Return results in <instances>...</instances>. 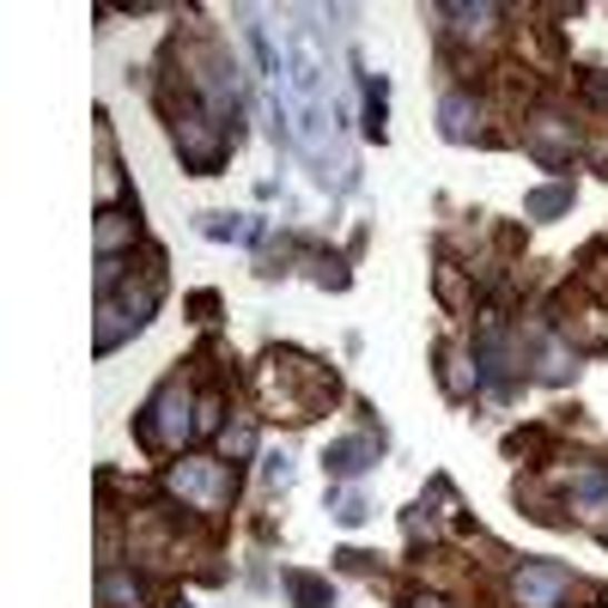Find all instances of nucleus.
I'll return each instance as SVG.
<instances>
[{
    "instance_id": "nucleus-2",
    "label": "nucleus",
    "mask_w": 608,
    "mask_h": 608,
    "mask_svg": "<svg viewBox=\"0 0 608 608\" xmlns=\"http://www.w3.org/2000/svg\"><path fill=\"white\" fill-rule=\"evenodd\" d=\"M511 590H517V602H524V608H560L566 572H560V566H524Z\"/></svg>"
},
{
    "instance_id": "nucleus-4",
    "label": "nucleus",
    "mask_w": 608,
    "mask_h": 608,
    "mask_svg": "<svg viewBox=\"0 0 608 608\" xmlns=\"http://www.w3.org/2000/svg\"><path fill=\"white\" fill-rule=\"evenodd\" d=\"M128 238V226H122V213H103V226H98V250H116V243Z\"/></svg>"
},
{
    "instance_id": "nucleus-5",
    "label": "nucleus",
    "mask_w": 608,
    "mask_h": 608,
    "mask_svg": "<svg viewBox=\"0 0 608 608\" xmlns=\"http://www.w3.org/2000/svg\"><path fill=\"white\" fill-rule=\"evenodd\" d=\"M413 608H445V602H413Z\"/></svg>"
},
{
    "instance_id": "nucleus-1",
    "label": "nucleus",
    "mask_w": 608,
    "mask_h": 608,
    "mask_svg": "<svg viewBox=\"0 0 608 608\" xmlns=\"http://www.w3.org/2000/svg\"><path fill=\"white\" fill-rule=\"evenodd\" d=\"M171 487L177 494H189L196 499L201 511H213L219 499L231 494V481H226V469H219V462H201V457H189V462H177L171 469Z\"/></svg>"
},
{
    "instance_id": "nucleus-3",
    "label": "nucleus",
    "mask_w": 608,
    "mask_h": 608,
    "mask_svg": "<svg viewBox=\"0 0 608 608\" xmlns=\"http://www.w3.org/2000/svg\"><path fill=\"white\" fill-rule=\"evenodd\" d=\"M359 457H371V445H366V438H353V445H335V450H329V462H335V469H341V475L366 469V462H359Z\"/></svg>"
}]
</instances>
